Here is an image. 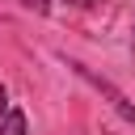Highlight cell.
<instances>
[{"label":"cell","mask_w":135,"mask_h":135,"mask_svg":"<svg viewBox=\"0 0 135 135\" xmlns=\"http://www.w3.org/2000/svg\"><path fill=\"white\" fill-rule=\"evenodd\" d=\"M72 68H76V76H84L89 84H97V89H101V93H105V97L114 101V110H118L122 118H131V122H135V105H131V101H127V97H122V93H118V89H114L110 80H101V76H93V72L84 68V63H72Z\"/></svg>","instance_id":"obj_1"},{"label":"cell","mask_w":135,"mask_h":135,"mask_svg":"<svg viewBox=\"0 0 135 135\" xmlns=\"http://www.w3.org/2000/svg\"><path fill=\"white\" fill-rule=\"evenodd\" d=\"M0 135H25V114L8 105V114L0 118Z\"/></svg>","instance_id":"obj_2"},{"label":"cell","mask_w":135,"mask_h":135,"mask_svg":"<svg viewBox=\"0 0 135 135\" xmlns=\"http://www.w3.org/2000/svg\"><path fill=\"white\" fill-rule=\"evenodd\" d=\"M8 114V93H4V84H0V118Z\"/></svg>","instance_id":"obj_3"},{"label":"cell","mask_w":135,"mask_h":135,"mask_svg":"<svg viewBox=\"0 0 135 135\" xmlns=\"http://www.w3.org/2000/svg\"><path fill=\"white\" fill-rule=\"evenodd\" d=\"M72 4H80V8H93V4H101V0H72Z\"/></svg>","instance_id":"obj_4"}]
</instances>
